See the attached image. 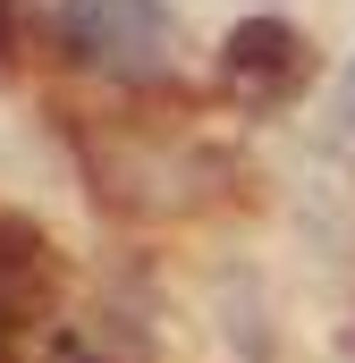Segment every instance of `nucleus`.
Returning <instances> with one entry per match:
<instances>
[{"label": "nucleus", "mask_w": 355, "mask_h": 363, "mask_svg": "<svg viewBox=\"0 0 355 363\" xmlns=\"http://www.w3.org/2000/svg\"><path fill=\"white\" fill-rule=\"evenodd\" d=\"M60 43L93 68H161L178 43V17L161 0H60Z\"/></svg>", "instance_id": "obj_1"}, {"label": "nucleus", "mask_w": 355, "mask_h": 363, "mask_svg": "<svg viewBox=\"0 0 355 363\" xmlns=\"http://www.w3.org/2000/svg\"><path fill=\"white\" fill-rule=\"evenodd\" d=\"M220 68H229V77L271 85V77H296V68H305V43H296V26H288V17H246V26H229Z\"/></svg>", "instance_id": "obj_2"}, {"label": "nucleus", "mask_w": 355, "mask_h": 363, "mask_svg": "<svg viewBox=\"0 0 355 363\" xmlns=\"http://www.w3.org/2000/svg\"><path fill=\"white\" fill-rule=\"evenodd\" d=\"M17 51V0H0V60Z\"/></svg>", "instance_id": "obj_3"}, {"label": "nucleus", "mask_w": 355, "mask_h": 363, "mask_svg": "<svg viewBox=\"0 0 355 363\" xmlns=\"http://www.w3.org/2000/svg\"><path fill=\"white\" fill-rule=\"evenodd\" d=\"M0 355H9V304H0Z\"/></svg>", "instance_id": "obj_4"}, {"label": "nucleus", "mask_w": 355, "mask_h": 363, "mask_svg": "<svg viewBox=\"0 0 355 363\" xmlns=\"http://www.w3.org/2000/svg\"><path fill=\"white\" fill-rule=\"evenodd\" d=\"M68 363H93V355H68Z\"/></svg>", "instance_id": "obj_5"}]
</instances>
